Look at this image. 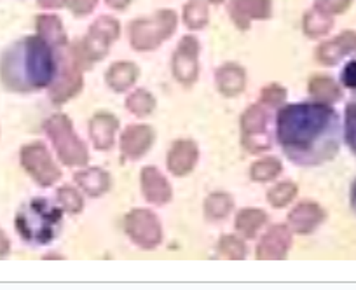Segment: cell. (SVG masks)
Here are the masks:
<instances>
[{"mask_svg":"<svg viewBox=\"0 0 356 290\" xmlns=\"http://www.w3.org/2000/svg\"><path fill=\"white\" fill-rule=\"evenodd\" d=\"M276 138L292 163L320 166L341 149V119L328 104L285 105L278 112Z\"/></svg>","mask_w":356,"mask_h":290,"instance_id":"cell-1","label":"cell"},{"mask_svg":"<svg viewBox=\"0 0 356 290\" xmlns=\"http://www.w3.org/2000/svg\"><path fill=\"white\" fill-rule=\"evenodd\" d=\"M56 70L53 47L42 37L16 40L0 58V81L16 93H33L51 86Z\"/></svg>","mask_w":356,"mask_h":290,"instance_id":"cell-2","label":"cell"},{"mask_svg":"<svg viewBox=\"0 0 356 290\" xmlns=\"http://www.w3.org/2000/svg\"><path fill=\"white\" fill-rule=\"evenodd\" d=\"M61 226V208L44 198L30 200L16 215V231L23 241L32 245H49L58 238Z\"/></svg>","mask_w":356,"mask_h":290,"instance_id":"cell-3","label":"cell"},{"mask_svg":"<svg viewBox=\"0 0 356 290\" xmlns=\"http://www.w3.org/2000/svg\"><path fill=\"white\" fill-rule=\"evenodd\" d=\"M46 133L53 142L56 154L67 166H84L89 161L88 147L75 135L70 119L65 114H54L46 121Z\"/></svg>","mask_w":356,"mask_h":290,"instance_id":"cell-4","label":"cell"},{"mask_svg":"<svg viewBox=\"0 0 356 290\" xmlns=\"http://www.w3.org/2000/svg\"><path fill=\"white\" fill-rule=\"evenodd\" d=\"M177 29V15L173 11H159L149 19H136L129 26V40L136 51H150L159 47L173 35Z\"/></svg>","mask_w":356,"mask_h":290,"instance_id":"cell-5","label":"cell"},{"mask_svg":"<svg viewBox=\"0 0 356 290\" xmlns=\"http://www.w3.org/2000/svg\"><path fill=\"white\" fill-rule=\"evenodd\" d=\"M119 37V23L118 19L111 16H102L91 25L88 35L82 40L79 47H75L74 54L77 61L82 60L91 63V61H100L107 56L111 44Z\"/></svg>","mask_w":356,"mask_h":290,"instance_id":"cell-6","label":"cell"},{"mask_svg":"<svg viewBox=\"0 0 356 290\" xmlns=\"http://www.w3.org/2000/svg\"><path fill=\"white\" fill-rule=\"evenodd\" d=\"M241 140L246 151L259 154L273 147L271 126H269V112L264 105H252L245 111L241 118Z\"/></svg>","mask_w":356,"mask_h":290,"instance_id":"cell-7","label":"cell"},{"mask_svg":"<svg viewBox=\"0 0 356 290\" xmlns=\"http://www.w3.org/2000/svg\"><path fill=\"white\" fill-rule=\"evenodd\" d=\"M124 229L133 243L138 245L140 248H145V250H152L163 240L161 223L152 211L145 210V208H136L126 215Z\"/></svg>","mask_w":356,"mask_h":290,"instance_id":"cell-8","label":"cell"},{"mask_svg":"<svg viewBox=\"0 0 356 290\" xmlns=\"http://www.w3.org/2000/svg\"><path fill=\"white\" fill-rule=\"evenodd\" d=\"M22 165L37 184L49 187L61 179V170L42 143H30L22 151Z\"/></svg>","mask_w":356,"mask_h":290,"instance_id":"cell-9","label":"cell"},{"mask_svg":"<svg viewBox=\"0 0 356 290\" xmlns=\"http://www.w3.org/2000/svg\"><path fill=\"white\" fill-rule=\"evenodd\" d=\"M82 86H84V81H82L81 63L74 54L72 58H65L60 70H56V76L51 83L49 97L54 104H65L74 98L82 90Z\"/></svg>","mask_w":356,"mask_h":290,"instance_id":"cell-10","label":"cell"},{"mask_svg":"<svg viewBox=\"0 0 356 290\" xmlns=\"http://www.w3.org/2000/svg\"><path fill=\"white\" fill-rule=\"evenodd\" d=\"M197 56H200V42L193 35L184 37L173 54V76L178 83L193 84L197 79V70H200Z\"/></svg>","mask_w":356,"mask_h":290,"instance_id":"cell-11","label":"cell"},{"mask_svg":"<svg viewBox=\"0 0 356 290\" xmlns=\"http://www.w3.org/2000/svg\"><path fill=\"white\" fill-rule=\"evenodd\" d=\"M292 248V231L286 226H273L257 247V259H285Z\"/></svg>","mask_w":356,"mask_h":290,"instance_id":"cell-12","label":"cell"},{"mask_svg":"<svg viewBox=\"0 0 356 290\" xmlns=\"http://www.w3.org/2000/svg\"><path fill=\"white\" fill-rule=\"evenodd\" d=\"M154 129L145 124H133L121 136V152L128 159H138L152 147Z\"/></svg>","mask_w":356,"mask_h":290,"instance_id":"cell-13","label":"cell"},{"mask_svg":"<svg viewBox=\"0 0 356 290\" xmlns=\"http://www.w3.org/2000/svg\"><path fill=\"white\" fill-rule=\"evenodd\" d=\"M325 220V210L313 201L297 204L289 215V227L297 234H309Z\"/></svg>","mask_w":356,"mask_h":290,"instance_id":"cell-14","label":"cell"},{"mask_svg":"<svg viewBox=\"0 0 356 290\" xmlns=\"http://www.w3.org/2000/svg\"><path fill=\"white\" fill-rule=\"evenodd\" d=\"M197 158H200V151L193 140H178L168 152V170L173 175L184 177L193 172Z\"/></svg>","mask_w":356,"mask_h":290,"instance_id":"cell-15","label":"cell"},{"mask_svg":"<svg viewBox=\"0 0 356 290\" xmlns=\"http://www.w3.org/2000/svg\"><path fill=\"white\" fill-rule=\"evenodd\" d=\"M140 180H142V193L149 203L157 204V207L170 203L173 191H171L168 179L159 170L154 168V166H147L142 170Z\"/></svg>","mask_w":356,"mask_h":290,"instance_id":"cell-16","label":"cell"},{"mask_svg":"<svg viewBox=\"0 0 356 290\" xmlns=\"http://www.w3.org/2000/svg\"><path fill=\"white\" fill-rule=\"evenodd\" d=\"M231 16L239 29H248L252 19H267L273 13L271 0H234Z\"/></svg>","mask_w":356,"mask_h":290,"instance_id":"cell-17","label":"cell"},{"mask_svg":"<svg viewBox=\"0 0 356 290\" xmlns=\"http://www.w3.org/2000/svg\"><path fill=\"white\" fill-rule=\"evenodd\" d=\"M356 53V33L355 32H342L335 39L323 42L318 47V60L323 65H337L339 61L344 60L348 54Z\"/></svg>","mask_w":356,"mask_h":290,"instance_id":"cell-18","label":"cell"},{"mask_svg":"<svg viewBox=\"0 0 356 290\" xmlns=\"http://www.w3.org/2000/svg\"><path fill=\"white\" fill-rule=\"evenodd\" d=\"M119 121L112 114H97L89 122V135L93 140L95 147L100 151H107L114 145L115 133H118Z\"/></svg>","mask_w":356,"mask_h":290,"instance_id":"cell-19","label":"cell"},{"mask_svg":"<svg viewBox=\"0 0 356 290\" xmlns=\"http://www.w3.org/2000/svg\"><path fill=\"white\" fill-rule=\"evenodd\" d=\"M217 88L224 97L232 98L243 93L246 86V74L239 65L236 63H225L217 70Z\"/></svg>","mask_w":356,"mask_h":290,"instance_id":"cell-20","label":"cell"},{"mask_svg":"<svg viewBox=\"0 0 356 290\" xmlns=\"http://www.w3.org/2000/svg\"><path fill=\"white\" fill-rule=\"evenodd\" d=\"M75 184L88 196H102L111 189V177L102 168H86L75 173Z\"/></svg>","mask_w":356,"mask_h":290,"instance_id":"cell-21","label":"cell"},{"mask_svg":"<svg viewBox=\"0 0 356 290\" xmlns=\"http://www.w3.org/2000/svg\"><path fill=\"white\" fill-rule=\"evenodd\" d=\"M138 67L131 61H118V63L112 65L107 70V84L111 90H114L115 93H122V91L129 90L133 84L138 79Z\"/></svg>","mask_w":356,"mask_h":290,"instance_id":"cell-22","label":"cell"},{"mask_svg":"<svg viewBox=\"0 0 356 290\" xmlns=\"http://www.w3.org/2000/svg\"><path fill=\"white\" fill-rule=\"evenodd\" d=\"M37 32L51 47H67V33L56 16H39L37 18Z\"/></svg>","mask_w":356,"mask_h":290,"instance_id":"cell-23","label":"cell"},{"mask_svg":"<svg viewBox=\"0 0 356 290\" xmlns=\"http://www.w3.org/2000/svg\"><path fill=\"white\" fill-rule=\"evenodd\" d=\"M309 93L314 98V102L320 104H334V102L341 100L342 91L339 84L330 77L316 76L309 81Z\"/></svg>","mask_w":356,"mask_h":290,"instance_id":"cell-24","label":"cell"},{"mask_svg":"<svg viewBox=\"0 0 356 290\" xmlns=\"http://www.w3.org/2000/svg\"><path fill=\"white\" fill-rule=\"evenodd\" d=\"M267 223L266 211L259 210V208H245L236 217V229L246 238H253L259 233L260 227Z\"/></svg>","mask_w":356,"mask_h":290,"instance_id":"cell-25","label":"cell"},{"mask_svg":"<svg viewBox=\"0 0 356 290\" xmlns=\"http://www.w3.org/2000/svg\"><path fill=\"white\" fill-rule=\"evenodd\" d=\"M332 26H334V19L330 18V15H327V13L320 11L316 8L304 16V32L311 39L327 35L332 30Z\"/></svg>","mask_w":356,"mask_h":290,"instance_id":"cell-26","label":"cell"},{"mask_svg":"<svg viewBox=\"0 0 356 290\" xmlns=\"http://www.w3.org/2000/svg\"><path fill=\"white\" fill-rule=\"evenodd\" d=\"M232 210V198L225 193H213L204 201V215L208 220L225 219Z\"/></svg>","mask_w":356,"mask_h":290,"instance_id":"cell-27","label":"cell"},{"mask_svg":"<svg viewBox=\"0 0 356 290\" xmlns=\"http://www.w3.org/2000/svg\"><path fill=\"white\" fill-rule=\"evenodd\" d=\"M283 165L276 158H266L260 159V161L253 163V166L250 168V177L255 182H271L276 177L282 173Z\"/></svg>","mask_w":356,"mask_h":290,"instance_id":"cell-28","label":"cell"},{"mask_svg":"<svg viewBox=\"0 0 356 290\" xmlns=\"http://www.w3.org/2000/svg\"><path fill=\"white\" fill-rule=\"evenodd\" d=\"M126 107L131 114L138 115V118H145L156 108V98L147 90H136L128 97Z\"/></svg>","mask_w":356,"mask_h":290,"instance_id":"cell-29","label":"cell"},{"mask_svg":"<svg viewBox=\"0 0 356 290\" xmlns=\"http://www.w3.org/2000/svg\"><path fill=\"white\" fill-rule=\"evenodd\" d=\"M208 19H210V13H208V4H204L203 0H193L184 9V22L191 30H200L207 26Z\"/></svg>","mask_w":356,"mask_h":290,"instance_id":"cell-30","label":"cell"},{"mask_svg":"<svg viewBox=\"0 0 356 290\" xmlns=\"http://www.w3.org/2000/svg\"><path fill=\"white\" fill-rule=\"evenodd\" d=\"M296 196H297L296 184L282 182L267 193V201H269V204L275 208H285L296 200Z\"/></svg>","mask_w":356,"mask_h":290,"instance_id":"cell-31","label":"cell"},{"mask_svg":"<svg viewBox=\"0 0 356 290\" xmlns=\"http://www.w3.org/2000/svg\"><path fill=\"white\" fill-rule=\"evenodd\" d=\"M58 203H60V208H63L68 214H79V211L84 208V201H82V196L79 194V191H75L74 187H61L56 194Z\"/></svg>","mask_w":356,"mask_h":290,"instance_id":"cell-32","label":"cell"},{"mask_svg":"<svg viewBox=\"0 0 356 290\" xmlns=\"http://www.w3.org/2000/svg\"><path fill=\"white\" fill-rule=\"evenodd\" d=\"M218 250L227 259H238V261H241V259L246 257V245L239 238L232 236V234L220 238V241H218Z\"/></svg>","mask_w":356,"mask_h":290,"instance_id":"cell-33","label":"cell"},{"mask_svg":"<svg viewBox=\"0 0 356 290\" xmlns=\"http://www.w3.org/2000/svg\"><path fill=\"white\" fill-rule=\"evenodd\" d=\"M344 136L349 149L356 154V98L351 100L344 112Z\"/></svg>","mask_w":356,"mask_h":290,"instance_id":"cell-34","label":"cell"},{"mask_svg":"<svg viewBox=\"0 0 356 290\" xmlns=\"http://www.w3.org/2000/svg\"><path fill=\"white\" fill-rule=\"evenodd\" d=\"M285 100H286V90L283 86H278V84L266 86L262 90V93H260V104L271 105V107L282 105Z\"/></svg>","mask_w":356,"mask_h":290,"instance_id":"cell-35","label":"cell"},{"mask_svg":"<svg viewBox=\"0 0 356 290\" xmlns=\"http://www.w3.org/2000/svg\"><path fill=\"white\" fill-rule=\"evenodd\" d=\"M353 0H316V9L327 15H341L351 6Z\"/></svg>","mask_w":356,"mask_h":290,"instance_id":"cell-36","label":"cell"},{"mask_svg":"<svg viewBox=\"0 0 356 290\" xmlns=\"http://www.w3.org/2000/svg\"><path fill=\"white\" fill-rule=\"evenodd\" d=\"M98 0H70V9L75 16H86L93 13Z\"/></svg>","mask_w":356,"mask_h":290,"instance_id":"cell-37","label":"cell"},{"mask_svg":"<svg viewBox=\"0 0 356 290\" xmlns=\"http://www.w3.org/2000/svg\"><path fill=\"white\" fill-rule=\"evenodd\" d=\"M342 84L349 90H356V60L349 61L344 68H342Z\"/></svg>","mask_w":356,"mask_h":290,"instance_id":"cell-38","label":"cell"},{"mask_svg":"<svg viewBox=\"0 0 356 290\" xmlns=\"http://www.w3.org/2000/svg\"><path fill=\"white\" fill-rule=\"evenodd\" d=\"M68 0H40L42 8H63L67 6Z\"/></svg>","mask_w":356,"mask_h":290,"instance_id":"cell-39","label":"cell"},{"mask_svg":"<svg viewBox=\"0 0 356 290\" xmlns=\"http://www.w3.org/2000/svg\"><path fill=\"white\" fill-rule=\"evenodd\" d=\"M129 2H131V0H107V4L111 6L112 9H118V11H122V9L128 8Z\"/></svg>","mask_w":356,"mask_h":290,"instance_id":"cell-40","label":"cell"},{"mask_svg":"<svg viewBox=\"0 0 356 290\" xmlns=\"http://www.w3.org/2000/svg\"><path fill=\"white\" fill-rule=\"evenodd\" d=\"M8 252H9V241L8 238H6V234L0 231V257L8 254Z\"/></svg>","mask_w":356,"mask_h":290,"instance_id":"cell-41","label":"cell"},{"mask_svg":"<svg viewBox=\"0 0 356 290\" xmlns=\"http://www.w3.org/2000/svg\"><path fill=\"white\" fill-rule=\"evenodd\" d=\"M351 207L353 210L356 211V180L353 182V187H351Z\"/></svg>","mask_w":356,"mask_h":290,"instance_id":"cell-42","label":"cell"},{"mask_svg":"<svg viewBox=\"0 0 356 290\" xmlns=\"http://www.w3.org/2000/svg\"><path fill=\"white\" fill-rule=\"evenodd\" d=\"M208 2H211V4H222L224 0H208Z\"/></svg>","mask_w":356,"mask_h":290,"instance_id":"cell-43","label":"cell"}]
</instances>
